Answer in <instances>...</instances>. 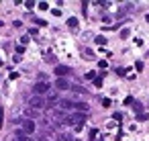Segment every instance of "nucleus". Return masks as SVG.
I'll list each match as a JSON object with an SVG mask.
<instances>
[{
	"instance_id": "nucleus-1",
	"label": "nucleus",
	"mask_w": 149,
	"mask_h": 141,
	"mask_svg": "<svg viewBox=\"0 0 149 141\" xmlns=\"http://www.w3.org/2000/svg\"><path fill=\"white\" fill-rule=\"evenodd\" d=\"M27 102H29V106H33V108H43V106H45V100H43V96H39V94L31 96Z\"/></svg>"
},
{
	"instance_id": "nucleus-2",
	"label": "nucleus",
	"mask_w": 149,
	"mask_h": 141,
	"mask_svg": "<svg viewBox=\"0 0 149 141\" xmlns=\"http://www.w3.org/2000/svg\"><path fill=\"white\" fill-rule=\"evenodd\" d=\"M33 90H35V94H39V96H41V94L49 92V84H47L45 80H43V82H37V84L33 86Z\"/></svg>"
},
{
	"instance_id": "nucleus-3",
	"label": "nucleus",
	"mask_w": 149,
	"mask_h": 141,
	"mask_svg": "<svg viewBox=\"0 0 149 141\" xmlns=\"http://www.w3.org/2000/svg\"><path fill=\"white\" fill-rule=\"evenodd\" d=\"M23 131H25L27 135L35 133V123H33L31 119H25V121H23Z\"/></svg>"
},
{
	"instance_id": "nucleus-4",
	"label": "nucleus",
	"mask_w": 149,
	"mask_h": 141,
	"mask_svg": "<svg viewBox=\"0 0 149 141\" xmlns=\"http://www.w3.org/2000/svg\"><path fill=\"white\" fill-rule=\"evenodd\" d=\"M55 86H57L59 90H68V88H70V82H68L65 78H57V80H55Z\"/></svg>"
},
{
	"instance_id": "nucleus-5",
	"label": "nucleus",
	"mask_w": 149,
	"mask_h": 141,
	"mask_svg": "<svg viewBox=\"0 0 149 141\" xmlns=\"http://www.w3.org/2000/svg\"><path fill=\"white\" fill-rule=\"evenodd\" d=\"M55 74H57V78H59V76H68V74H70V68H68V66H57V68H55Z\"/></svg>"
},
{
	"instance_id": "nucleus-6",
	"label": "nucleus",
	"mask_w": 149,
	"mask_h": 141,
	"mask_svg": "<svg viewBox=\"0 0 149 141\" xmlns=\"http://www.w3.org/2000/svg\"><path fill=\"white\" fill-rule=\"evenodd\" d=\"M15 135H17V139H15V141H31V137H29L25 131H17Z\"/></svg>"
},
{
	"instance_id": "nucleus-7",
	"label": "nucleus",
	"mask_w": 149,
	"mask_h": 141,
	"mask_svg": "<svg viewBox=\"0 0 149 141\" xmlns=\"http://www.w3.org/2000/svg\"><path fill=\"white\" fill-rule=\"evenodd\" d=\"M74 106H76L78 112H88V104H86V102H76Z\"/></svg>"
},
{
	"instance_id": "nucleus-8",
	"label": "nucleus",
	"mask_w": 149,
	"mask_h": 141,
	"mask_svg": "<svg viewBox=\"0 0 149 141\" xmlns=\"http://www.w3.org/2000/svg\"><path fill=\"white\" fill-rule=\"evenodd\" d=\"M74 104L70 102V100H61V108H72Z\"/></svg>"
},
{
	"instance_id": "nucleus-9",
	"label": "nucleus",
	"mask_w": 149,
	"mask_h": 141,
	"mask_svg": "<svg viewBox=\"0 0 149 141\" xmlns=\"http://www.w3.org/2000/svg\"><path fill=\"white\" fill-rule=\"evenodd\" d=\"M68 25H70V27H78V21H76V19H74V17H72V19H70V21H68Z\"/></svg>"
},
{
	"instance_id": "nucleus-10",
	"label": "nucleus",
	"mask_w": 149,
	"mask_h": 141,
	"mask_svg": "<svg viewBox=\"0 0 149 141\" xmlns=\"http://www.w3.org/2000/svg\"><path fill=\"white\" fill-rule=\"evenodd\" d=\"M96 43H98V45H104V43H106V37H96Z\"/></svg>"
},
{
	"instance_id": "nucleus-11",
	"label": "nucleus",
	"mask_w": 149,
	"mask_h": 141,
	"mask_svg": "<svg viewBox=\"0 0 149 141\" xmlns=\"http://www.w3.org/2000/svg\"><path fill=\"white\" fill-rule=\"evenodd\" d=\"M35 4H37V2H33V0H27V2H25V6H27V8H33Z\"/></svg>"
},
{
	"instance_id": "nucleus-12",
	"label": "nucleus",
	"mask_w": 149,
	"mask_h": 141,
	"mask_svg": "<svg viewBox=\"0 0 149 141\" xmlns=\"http://www.w3.org/2000/svg\"><path fill=\"white\" fill-rule=\"evenodd\" d=\"M39 8H41V10H47L49 6H47V2H39Z\"/></svg>"
},
{
	"instance_id": "nucleus-13",
	"label": "nucleus",
	"mask_w": 149,
	"mask_h": 141,
	"mask_svg": "<svg viewBox=\"0 0 149 141\" xmlns=\"http://www.w3.org/2000/svg\"><path fill=\"white\" fill-rule=\"evenodd\" d=\"M59 141H72V137H68V135H59Z\"/></svg>"
},
{
	"instance_id": "nucleus-14",
	"label": "nucleus",
	"mask_w": 149,
	"mask_h": 141,
	"mask_svg": "<svg viewBox=\"0 0 149 141\" xmlns=\"http://www.w3.org/2000/svg\"><path fill=\"white\" fill-rule=\"evenodd\" d=\"M102 106H110V100L108 98H102Z\"/></svg>"
},
{
	"instance_id": "nucleus-15",
	"label": "nucleus",
	"mask_w": 149,
	"mask_h": 141,
	"mask_svg": "<svg viewBox=\"0 0 149 141\" xmlns=\"http://www.w3.org/2000/svg\"><path fill=\"white\" fill-rule=\"evenodd\" d=\"M96 135H98V129H92V131H90V137H92V139H94V137H96Z\"/></svg>"
}]
</instances>
